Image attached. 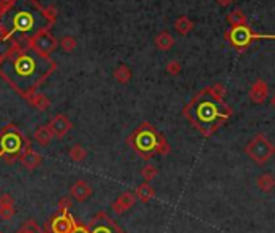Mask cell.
Listing matches in <instances>:
<instances>
[{
	"label": "cell",
	"instance_id": "obj_1",
	"mask_svg": "<svg viewBox=\"0 0 275 233\" xmlns=\"http://www.w3.org/2000/svg\"><path fill=\"white\" fill-rule=\"evenodd\" d=\"M57 70V63L50 57L39 55L28 45L11 41L3 52L0 76L24 99L42 86L45 80Z\"/></svg>",
	"mask_w": 275,
	"mask_h": 233
},
{
	"label": "cell",
	"instance_id": "obj_2",
	"mask_svg": "<svg viewBox=\"0 0 275 233\" xmlns=\"http://www.w3.org/2000/svg\"><path fill=\"white\" fill-rule=\"evenodd\" d=\"M55 19L54 6H42L37 0H15L10 10L0 16V26L6 32V41L24 44L39 31L50 29Z\"/></svg>",
	"mask_w": 275,
	"mask_h": 233
},
{
	"label": "cell",
	"instance_id": "obj_3",
	"mask_svg": "<svg viewBox=\"0 0 275 233\" xmlns=\"http://www.w3.org/2000/svg\"><path fill=\"white\" fill-rule=\"evenodd\" d=\"M130 147L135 149V152L144 160H150L154 155H167L170 154V144L165 136L150 125L144 121L138 126L135 131L127 138Z\"/></svg>",
	"mask_w": 275,
	"mask_h": 233
},
{
	"label": "cell",
	"instance_id": "obj_4",
	"mask_svg": "<svg viewBox=\"0 0 275 233\" xmlns=\"http://www.w3.org/2000/svg\"><path fill=\"white\" fill-rule=\"evenodd\" d=\"M206 91L209 94V99L204 97V93L196 96L194 99L189 102V106L185 109V115L193 121L194 126L199 128V131L202 134L209 136L215 131L222 114H220L219 104H217L219 99H215V97L209 93V89Z\"/></svg>",
	"mask_w": 275,
	"mask_h": 233
},
{
	"label": "cell",
	"instance_id": "obj_5",
	"mask_svg": "<svg viewBox=\"0 0 275 233\" xmlns=\"http://www.w3.org/2000/svg\"><path fill=\"white\" fill-rule=\"evenodd\" d=\"M29 147V138L16 125L8 123L0 129V159H3L6 164H15Z\"/></svg>",
	"mask_w": 275,
	"mask_h": 233
},
{
	"label": "cell",
	"instance_id": "obj_6",
	"mask_svg": "<svg viewBox=\"0 0 275 233\" xmlns=\"http://www.w3.org/2000/svg\"><path fill=\"white\" fill-rule=\"evenodd\" d=\"M245 152L248 154V157H250L254 164L264 165L275 155V144L266 134H256L246 144Z\"/></svg>",
	"mask_w": 275,
	"mask_h": 233
},
{
	"label": "cell",
	"instance_id": "obj_7",
	"mask_svg": "<svg viewBox=\"0 0 275 233\" xmlns=\"http://www.w3.org/2000/svg\"><path fill=\"white\" fill-rule=\"evenodd\" d=\"M24 45L31 47L34 52H37L39 55L50 57L52 52L57 50L58 41L50 32V29H44V31H39L37 34H34L31 39H28V41L24 42Z\"/></svg>",
	"mask_w": 275,
	"mask_h": 233
},
{
	"label": "cell",
	"instance_id": "obj_8",
	"mask_svg": "<svg viewBox=\"0 0 275 233\" xmlns=\"http://www.w3.org/2000/svg\"><path fill=\"white\" fill-rule=\"evenodd\" d=\"M89 233H125V230L109 216L107 212H97L88 224Z\"/></svg>",
	"mask_w": 275,
	"mask_h": 233
},
{
	"label": "cell",
	"instance_id": "obj_9",
	"mask_svg": "<svg viewBox=\"0 0 275 233\" xmlns=\"http://www.w3.org/2000/svg\"><path fill=\"white\" fill-rule=\"evenodd\" d=\"M76 220L73 216H70V212H57L55 216H52L50 220L44 227L45 233H70L73 229Z\"/></svg>",
	"mask_w": 275,
	"mask_h": 233
},
{
	"label": "cell",
	"instance_id": "obj_10",
	"mask_svg": "<svg viewBox=\"0 0 275 233\" xmlns=\"http://www.w3.org/2000/svg\"><path fill=\"white\" fill-rule=\"evenodd\" d=\"M47 128L50 129L54 138L62 139L68 134L70 129L73 128V123H71V120L65 114H57L54 118H50V121L47 123Z\"/></svg>",
	"mask_w": 275,
	"mask_h": 233
},
{
	"label": "cell",
	"instance_id": "obj_11",
	"mask_svg": "<svg viewBox=\"0 0 275 233\" xmlns=\"http://www.w3.org/2000/svg\"><path fill=\"white\" fill-rule=\"evenodd\" d=\"M227 37L230 39V42L238 49H243L250 44L251 39H254L253 32L248 29V26H238V28H232L228 31Z\"/></svg>",
	"mask_w": 275,
	"mask_h": 233
},
{
	"label": "cell",
	"instance_id": "obj_12",
	"mask_svg": "<svg viewBox=\"0 0 275 233\" xmlns=\"http://www.w3.org/2000/svg\"><path fill=\"white\" fill-rule=\"evenodd\" d=\"M93 186H91L86 180H76L73 185L70 188V196L73 198L78 203H84L88 201L91 196H93Z\"/></svg>",
	"mask_w": 275,
	"mask_h": 233
},
{
	"label": "cell",
	"instance_id": "obj_13",
	"mask_svg": "<svg viewBox=\"0 0 275 233\" xmlns=\"http://www.w3.org/2000/svg\"><path fill=\"white\" fill-rule=\"evenodd\" d=\"M136 194L135 191H125L122 193L119 198H117L112 203V212L114 214H125L127 211H130L132 207L136 204Z\"/></svg>",
	"mask_w": 275,
	"mask_h": 233
},
{
	"label": "cell",
	"instance_id": "obj_14",
	"mask_svg": "<svg viewBox=\"0 0 275 233\" xmlns=\"http://www.w3.org/2000/svg\"><path fill=\"white\" fill-rule=\"evenodd\" d=\"M267 96H269V84L264 80H256L253 83V86L250 89V101L253 104H264L267 101Z\"/></svg>",
	"mask_w": 275,
	"mask_h": 233
},
{
	"label": "cell",
	"instance_id": "obj_15",
	"mask_svg": "<svg viewBox=\"0 0 275 233\" xmlns=\"http://www.w3.org/2000/svg\"><path fill=\"white\" fill-rule=\"evenodd\" d=\"M19 162H21V165L24 168H28V170H36V168L42 164V155L39 154L37 151H34L32 147H29L21 154Z\"/></svg>",
	"mask_w": 275,
	"mask_h": 233
},
{
	"label": "cell",
	"instance_id": "obj_16",
	"mask_svg": "<svg viewBox=\"0 0 275 233\" xmlns=\"http://www.w3.org/2000/svg\"><path fill=\"white\" fill-rule=\"evenodd\" d=\"M26 101H28L32 107H36L37 110H41V112H45L49 107H50V101H49V97L42 94V93H39V91H36V93H32L29 94L28 97H26Z\"/></svg>",
	"mask_w": 275,
	"mask_h": 233
},
{
	"label": "cell",
	"instance_id": "obj_17",
	"mask_svg": "<svg viewBox=\"0 0 275 233\" xmlns=\"http://www.w3.org/2000/svg\"><path fill=\"white\" fill-rule=\"evenodd\" d=\"M256 186L259 188V191L263 193H272L275 190V175L272 173H261L256 178Z\"/></svg>",
	"mask_w": 275,
	"mask_h": 233
},
{
	"label": "cell",
	"instance_id": "obj_18",
	"mask_svg": "<svg viewBox=\"0 0 275 233\" xmlns=\"http://www.w3.org/2000/svg\"><path fill=\"white\" fill-rule=\"evenodd\" d=\"M154 44H155V47L160 50H170L175 45V39L168 31H160L159 34L155 36Z\"/></svg>",
	"mask_w": 275,
	"mask_h": 233
},
{
	"label": "cell",
	"instance_id": "obj_19",
	"mask_svg": "<svg viewBox=\"0 0 275 233\" xmlns=\"http://www.w3.org/2000/svg\"><path fill=\"white\" fill-rule=\"evenodd\" d=\"M135 194H136L138 201H141V203H149V201L155 196V190L147 183V181H144V183H141L135 190Z\"/></svg>",
	"mask_w": 275,
	"mask_h": 233
},
{
	"label": "cell",
	"instance_id": "obj_20",
	"mask_svg": "<svg viewBox=\"0 0 275 233\" xmlns=\"http://www.w3.org/2000/svg\"><path fill=\"white\" fill-rule=\"evenodd\" d=\"M52 133H50V129L47 128V125H41V126H37L34 129V141L37 142L39 146H49L50 144V141H52Z\"/></svg>",
	"mask_w": 275,
	"mask_h": 233
},
{
	"label": "cell",
	"instance_id": "obj_21",
	"mask_svg": "<svg viewBox=\"0 0 275 233\" xmlns=\"http://www.w3.org/2000/svg\"><path fill=\"white\" fill-rule=\"evenodd\" d=\"M173 26H175V29H176V32H178V34L186 36V34H189V32L193 31L194 23L186 15H181V16H178V18L175 19Z\"/></svg>",
	"mask_w": 275,
	"mask_h": 233
},
{
	"label": "cell",
	"instance_id": "obj_22",
	"mask_svg": "<svg viewBox=\"0 0 275 233\" xmlns=\"http://www.w3.org/2000/svg\"><path fill=\"white\" fill-rule=\"evenodd\" d=\"M132 70H130L128 65L125 63H122L119 65L115 70H114V78H115V81L117 83H120V84H127L130 80H132Z\"/></svg>",
	"mask_w": 275,
	"mask_h": 233
},
{
	"label": "cell",
	"instance_id": "obj_23",
	"mask_svg": "<svg viewBox=\"0 0 275 233\" xmlns=\"http://www.w3.org/2000/svg\"><path fill=\"white\" fill-rule=\"evenodd\" d=\"M227 21H228V24L232 26V28H238V26H246V23H248V18H246V15L241 10H233V11H230L227 15Z\"/></svg>",
	"mask_w": 275,
	"mask_h": 233
},
{
	"label": "cell",
	"instance_id": "obj_24",
	"mask_svg": "<svg viewBox=\"0 0 275 233\" xmlns=\"http://www.w3.org/2000/svg\"><path fill=\"white\" fill-rule=\"evenodd\" d=\"M68 155H70V159L73 162H83L84 159L88 157V151L81 144H75V146L70 147Z\"/></svg>",
	"mask_w": 275,
	"mask_h": 233
},
{
	"label": "cell",
	"instance_id": "obj_25",
	"mask_svg": "<svg viewBox=\"0 0 275 233\" xmlns=\"http://www.w3.org/2000/svg\"><path fill=\"white\" fill-rule=\"evenodd\" d=\"M157 175H159V168H157L154 164H144L141 168V177L144 178V181H152Z\"/></svg>",
	"mask_w": 275,
	"mask_h": 233
},
{
	"label": "cell",
	"instance_id": "obj_26",
	"mask_svg": "<svg viewBox=\"0 0 275 233\" xmlns=\"http://www.w3.org/2000/svg\"><path fill=\"white\" fill-rule=\"evenodd\" d=\"M58 45H60L65 52H73L76 49V39L73 36H63L60 39V42H58Z\"/></svg>",
	"mask_w": 275,
	"mask_h": 233
},
{
	"label": "cell",
	"instance_id": "obj_27",
	"mask_svg": "<svg viewBox=\"0 0 275 233\" xmlns=\"http://www.w3.org/2000/svg\"><path fill=\"white\" fill-rule=\"evenodd\" d=\"M58 212H68L71 207H73V198L70 196V194H67V196H63L58 199Z\"/></svg>",
	"mask_w": 275,
	"mask_h": 233
},
{
	"label": "cell",
	"instance_id": "obj_28",
	"mask_svg": "<svg viewBox=\"0 0 275 233\" xmlns=\"http://www.w3.org/2000/svg\"><path fill=\"white\" fill-rule=\"evenodd\" d=\"M165 70H167L168 75L176 76V75H180V71H181V63H180L178 60H170V62L167 63Z\"/></svg>",
	"mask_w": 275,
	"mask_h": 233
},
{
	"label": "cell",
	"instance_id": "obj_29",
	"mask_svg": "<svg viewBox=\"0 0 275 233\" xmlns=\"http://www.w3.org/2000/svg\"><path fill=\"white\" fill-rule=\"evenodd\" d=\"M15 216V206H0V217L2 220H11Z\"/></svg>",
	"mask_w": 275,
	"mask_h": 233
},
{
	"label": "cell",
	"instance_id": "obj_30",
	"mask_svg": "<svg viewBox=\"0 0 275 233\" xmlns=\"http://www.w3.org/2000/svg\"><path fill=\"white\" fill-rule=\"evenodd\" d=\"M13 3H15V0H0V16H3Z\"/></svg>",
	"mask_w": 275,
	"mask_h": 233
},
{
	"label": "cell",
	"instance_id": "obj_31",
	"mask_svg": "<svg viewBox=\"0 0 275 233\" xmlns=\"http://www.w3.org/2000/svg\"><path fill=\"white\" fill-rule=\"evenodd\" d=\"M0 206H15V201L8 193H2L0 194Z\"/></svg>",
	"mask_w": 275,
	"mask_h": 233
},
{
	"label": "cell",
	"instance_id": "obj_32",
	"mask_svg": "<svg viewBox=\"0 0 275 233\" xmlns=\"http://www.w3.org/2000/svg\"><path fill=\"white\" fill-rule=\"evenodd\" d=\"M70 233H89V229H88V225H83V224L75 222L73 229H71Z\"/></svg>",
	"mask_w": 275,
	"mask_h": 233
},
{
	"label": "cell",
	"instance_id": "obj_33",
	"mask_svg": "<svg viewBox=\"0 0 275 233\" xmlns=\"http://www.w3.org/2000/svg\"><path fill=\"white\" fill-rule=\"evenodd\" d=\"M233 2H235V0H217V3H219L220 6H230Z\"/></svg>",
	"mask_w": 275,
	"mask_h": 233
},
{
	"label": "cell",
	"instance_id": "obj_34",
	"mask_svg": "<svg viewBox=\"0 0 275 233\" xmlns=\"http://www.w3.org/2000/svg\"><path fill=\"white\" fill-rule=\"evenodd\" d=\"M5 41H6V32H5V29L2 28V26H0V44L5 42Z\"/></svg>",
	"mask_w": 275,
	"mask_h": 233
},
{
	"label": "cell",
	"instance_id": "obj_35",
	"mask_svg": "<svg viewBox=\"0 0 275 233\" xmlns=\"http://www.w3.org/2000/svg\"><path fill=\"white\" fill-rule=\"evenodd\" d=\"M271 106H272V107L275 109V94L272 96V99H271Z\"/></svg>",
	"mask_w": 275,
	"mask_h": 233
},
{
	"label": "cell",
	"instance_id": "obj_36",
	"mask_svg": "<svg viewBox=\"0 0 275 233\" xmlns=\"http://www.w3.org/2000/svg\"><path fill=\"white\" fill-rule=\"evenodd\" d=\"M2 62H3V52H0V65H2Z\"/></svg>",
	"mask_w": 275,
	"mask_h": 233
},
{
	"label": "cell",
	"instance_id": "obj_37",
	"mask_svg": "<svg viewBox=\"0 0 275 233\" xmlns=\"http://www.w3.org/2000/svg\"><path fill=\"white\" fill-rule=\"evenodd\" d=\"M0 233H2V232H0Z\"/></svg>",
	"mask_w": 275,
	"mask_h": 233
},
{
	"label": "cell",
	"instance_id": "obj_38",
	"mask_svg": "<svg viewBox=\"0 0 275 233\" xmlns=\"http://www.w3.org/2000/svg\"><path fill=\"white\" fill-rule=\"evenodd\" d=\"M44 233H45V232H44Z\"/></svg>",
	"mask_w": 275,
	"mask_h": 233
}]
</instances>
